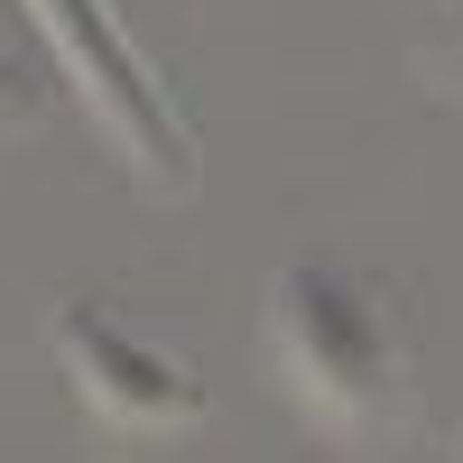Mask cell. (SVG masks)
Returning <instances> with one entry per match:
<instances>
[{
	"label": "cell",
	"instance_id": "277c9868",
	"mask_svg": "<svg viewBox=\"0 0 463 463\" xmlns=\"http://www.w3.org/2000/svg\"><path fill=\"white\" fill-rule=\"evenodd\" d=\"M10 121H28V93L10 84V74H0V130H10Z\"/></svg>",
	"mask_w": 463,
	"mask_h": 463
},
{
	"label": "cell",
	"instance_id": "6da1fadb",
	"mask_svg": "<svg viewBox=\"0 0 463 463\" xmlns=\"http://www.w3.org/2000/svg\"><path fill=\"white\" fill-rule=\"evenodd\" d=\"M37 37H47L56 74L74 84V102L93 111V130L111 139V158L148 185H185L195 176V130L167 93V74L148 65V47L130 37V19L111 0H28Z\"/></svg>",
	"mask_w": 463,
	"mask_h": 463
},
{
	"label": "cell",
	"instance_id": "7a4b0ae2",
	"mask_svg": "<svg viewBox=\"0 0 463 463\" xmlns=\"http://www.w3.org/2000/svg\"><path fill=\"white\" fill-rule=\"evenodd\" d=\"M269 343L288 362V390L334 417V427H362V417L390 408V380H399V353H390V325L380 306L325 260H288L269 279Z\"/></svg>",
	"mask_w": 463,
	"mask_h": 463
},
{
	"label": "cell",
	"instance_id": "3957f363",
	"mask_svg": "<svg viewBox=\"0 0 463 463\" xmlns=\"http://www.w3.org/2000/svg\"><path fill=\"white\" fill-rule=\"evenodd\" d=\"M47 343H56L65 390L84 399L102 427H121V436H185V427L204 417V380H195V362H185V353H158V343H139V334L111 316V306H93V297L56 306Z\"/></svg>",
	"mask_w": 463,
	"mask_h": 463
}]
</instances>
